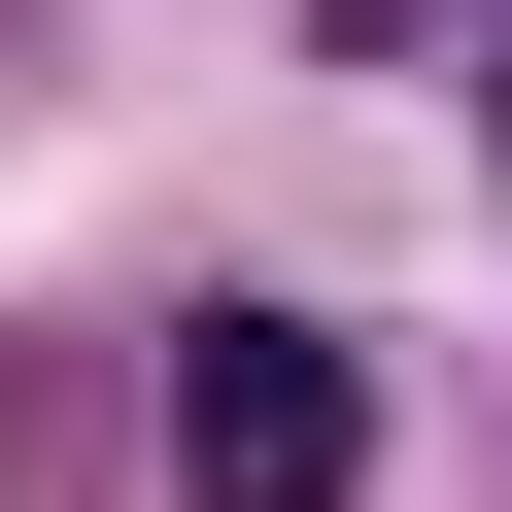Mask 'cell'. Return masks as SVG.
I'll use <instances>...</instances> for the list:
<instances>
[{
	"mask_svg": "<svg viewBox=\"0 0 512 512\" xmlns=\"http://www.w3.org/2000/svg\"><path fill=\"white\" fill-rule=\"evenodd\" d=\"M342 478H376V376L308 308H205L171 342V512H342Z\"/></svg>",
	"mask_w": 512,
	"mask_h": 512,
	"instance_id": "6da1fadb",
	"label": "cell"
},
{
	"mask_svg": "<svg viewBox=\"0 0 512 512\" xmlns=\"http://www.w3.org/2000/svg\"><path fill=\"white\" fill-rule=\"evenodd\" d=\"M308 35H342V69H478L512 0H308Z\"/></svg>",
	"mask_w": 512,
	"mask_h": 512,
	"instance_id": "7a4b0ae2",
	"label": "cell"
}]
</instances>
